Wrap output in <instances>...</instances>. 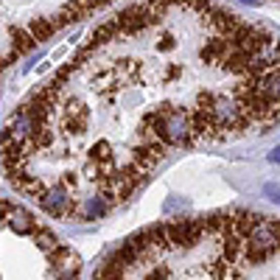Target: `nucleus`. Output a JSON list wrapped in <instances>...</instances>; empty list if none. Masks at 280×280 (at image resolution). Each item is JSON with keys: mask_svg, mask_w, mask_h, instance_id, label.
Segmentation results:
<instances>
[{"mask_svg": "<svg viewBox=\"0 0 280 280\" xmlns=\"http://www.w3.org/2000/svg\"><path fill=\"white\" fill-rule=\"evenodd\" d=\"M277 121L280 34L221 0H140L12 110L3 177L45 216L87 224L171 154Z\"/></svg>", "mask_w": 280, "mask_h": 280, "instance_id": "obj_1", "label": "nucleus"}, {"mask_svg": "<svg viewBox=\"0 0 280 280\" xmlns=\"http://www.w3.org/2000/svg\"><path fill=\"white\" fill-rule=\"evenodd\" d=\"M92 280H280V216H179L112 247Z\"/></svg>", "mask_w": 280, "mask_h": 280, "instance_id": "obj_2", "label": "nucleus"}, {"mask_svg": "<svg viewBox=\"0 0 280 280\" xmlns=\"http://www.w3.org/2000/svg\"><path fill=\"white\" fill-rule=\"evenodd\" d=\"M3 280H81V261L37 213L14 199L0 202Z\"/></svg>", "mask_w": 280, "mask_h": 280, "instance_id": "obj_3", "label": "nucleus"}, {"mask_svg": "<svg viewBox=\"0 0 280 280\" xmlns=\"http://www.w3.org/2000/svg\"><path fill=\"white\" fill-rule=\"evenodd\" d=\"M115 0H3V67Z\"/></svg>", "mask_w": 280, "mask_h": 280, "instance_id": "obj_4", "label": "nucleus"}]
</instances>
